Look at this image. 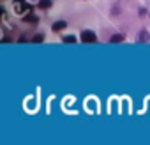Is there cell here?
<instances>
[{"instance_id":"obj_5","label":"cell","mask_w":150,"mask_h":145,"mask_svg":"<svg viewBox=\"0 0 150 145\" xmlns=\"http://www.w3.org/2000/svg\"><path fill=\"white\" fill-rule=\"evenodd\" d=\"M50 6H51L50 0H41V2H39V7H42V9H48Z\"/></svg>"},{"instance_id":"obj_1","label":"cell","mask_w":150,"mask_h":145,"mask_svg":"<svg viewBox=\"0 0 150 145\" xmlns=\"http://www.w3.org/2000/svg\"><path fill=\"white\" fill-rule=\"evenodd\" d=\"M14 11L18 14H23V13H30L32 7L25 2V0H14Z\"/></svg>"},{"instance_id":"obj_4","label":"cell","mask_w":150,"mask_h":145,"mask_svg":"<svg viewBox=\"0 0 150 145\" xmlns=\"http://www.w3.org/2000/svg\"><path fill=\"white\" fill-rule=\"evenodd\" d=\"M111 43H120V41H124V36H120V34H117V36H111V39H110Z\"/></svg>"},{"instance_id":"obj_6","label":"cell","mask_w":150,"mask_h":145,"mask_svg":"<svg viewBox=\"0 0 150 145\" xmlns=\"http://www.w3.org/2000/svg\"><path fill=\"white\" fill-rule=\"evenodd\" d=\"M64 43L72 44V43H76V37H74V36H65V37H64Z\"/></svg>"},{"instance_id":"obj_9","label":"cell","mask_w":150,"mask_h":145,"mask_svg":"<svg viewBox=\"0 0 150 145\" xmlns=\"http://www.w3.org/2000/svg\"><path fill=\"white\" fill-rule=\"evenodd\" d=\"M141 37L146 41V39H148V34H146V32H143V34H139V39H141Z\"/></svg>"},{"instance_id":"obj_2","label":"cell","mask_w":150,"mask_h":145,"mask_svg":"<svg viewBox=\"0 0 150 145\" xmlns=\"http://www.w3.org/2000/svg\"><path fill=\"white\" fill-rule=\"evenodd\" d=\"M81 41H83V43L92 44V43H96V41H97V37H96V34H94L92 30H83V32H81Z\"/></svg>"},{"instance_id":"obj_8","label":"cell","mask_w":150,"mask_h":145,"mask_svg":"<svg viewBox=\"0 0 150 145\" xmlns=\"http://www.w3.org/2000/svg\"><path fill=\"white\" fill-rule=\"evenodd\" d=\"M23 20H25V21H30V23H35V21H37V16H25Z\"/></svg>"},{"instance_id":"obj_7","label":"cell","mask_w":150,"mask_h":145,"mask_svg":"<svg viewBox=\"0 0 150 145\" xmlns=\"http://www.w3.org/2000/svg\"><path fill=\"white\" fill-rule=\"evenodd\" d=\"M44 41V36L42 34H37V36H34V39H32V43H42Z\"/></svg>"},{"instance_id":"obj_3","label":"cell","mask_w":150,"mask_h":145,"mask_svg":"<svg viewBox=\"0 0 150 145\" xmlns=\"http://www.w3.org/2000/svg\"><path fill=\"white\" fill-rule=\"evenodd\" d=\"M65 27H67V23H65V21H55V23L51 25L53 32H60V30H64Z\"/></svg>"}]
</instances>
